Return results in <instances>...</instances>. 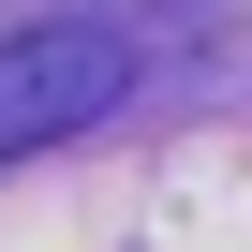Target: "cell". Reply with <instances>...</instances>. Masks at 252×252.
<instances>
[{
  "instance_id": "1",
  "label": "cell",
  "mask_w": 252,
  "mask_h": 252,
  "mask_svg": "<svg viewBox=\"0 0 252 252\" xmlns=\"http://www.w3.org/2000/svg\"><path fill=\"white\" fill-rule=\"evenodd\" d=\"M119 89H134L119 15H30V30H0V163H30V149L89 134Z\"/></svg>"
}]
</instances>
